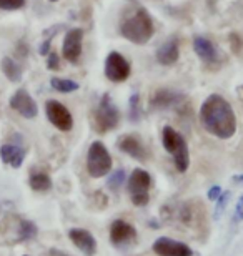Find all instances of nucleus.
I'll return each instance as SVG.
<instances>
[{
  "instance_id": "nucleus-14",
  "label": "nucleus",
  "mask_w": 243,
  "mask_h": 256,
  "mask_svg": "<svg viewBox=\"0 0 243 256\" xmlns=\"http://www.w3.org/2000/svg\"><path fill=\"white\" fill-rule=\"evenodd\" d=\"M118 150H122L123 153H127L128 156L135 158L138 162H145L148 160V152L147 148L142 145L140 138L135 135H123L117 143Z\"/></svg>"
},
{
  "instance_id": "nucleus-27",
  "label": "nucleus",
  "mask_w": 243,
  "mask_h": 256,
  "mask_svg": "<svg viewBox=\"0 0 243 256\" xmlns=\"http://www.w3.org/2000/svg\"><path fill=\"white\" fill-rule=\"evenodd\" d=\"M47 68L55 72L60 68V64H59V55H57L55 52H50L49 54V58H47Z\"/></svg>"
},
{
  "instance_id": "nucleus-28",
  "label": "nucleus",
  "mask_w": 243,
  "mask_h": 256,
  "mask_svg": "<svg viewBox=\"0 0 243 256\" xmlns=\"http://www.w3.org/2000/svg\"><path fill=\"white\" fill-rule=\"evenodd\" d=\"M235 222H243V194L238 198L235 206Z\"/></svg>"
},
{
  "instance_id": "nucleus-15",
  "label": "nucleus",
  "mask_w": 243,
  "mask_h": 256,
  "mask_svg": "<svg viewBox=\"0 0 243 256\" xmlns=\"http://www.w3.org/2000/svg\"><path fill=\"white\" fill-rule=\"evenodd\" d=\"M137 230L132 226L130 223L123 222V220H115L110 226V242L115 246H120L123 243H128L132 240H135Z\"/></svg>"
},
{
  "instance_id": "nucleus-32",
  "label": "nucleus",
  "mask_w": 243,
  "mask_h": 256,
  "mask_svg": "<svg viewBox=\"0 0 243 256\" xmlns=\"http://www.w3.org/2000/svg\"><path fill=\"white\" fill-rule=\"evenodd\" d=\"M50 2H59V0H50Z\"/></svg>"
},
{
  "instance_id": "nucleus-3",
  "label": "nucleus",
  "mask_w": 243,
  "mask_h": 256,
  "mask_svg": "<svg viewBox=\"0 0 243 256\" xmlns=\"http://www.w3.org/2000/svg\"><path fill=\"white\" fill-rule=\"evenodd\" d=\"M162 142L165 150L173 156L175 168L180 173L187 172L190 166V152H188V143L183 138L182 133H178L172 126H165L162 133Z\"/></svg>"
},
{
  "instance_id": "nucleus-10",
  "label": "nucleus",
  "mask_w": 243,
  "mask_h": 256,
  "mask_svg": "<svg viewBox=\"0 0 243 256\" xmlns=\"http://www.w3.org/2000/svg\"><path fill=\"white\" fill-rule=\"evenodd\" d=\"M10 108L19 112L25 118H35L39 114V106L35 100L30 96V94L25 88H19L10 98Z\"/></svg>"
},
{
  "instance_id": "nucleus-5",
  "label": "nucleus",
  "mask_w": 243,
  "mask_h": 256,
  "mask_svg": "<svg viewBox=\"0 0 243 256\" xmlns=\"http://www.w3.org/2000/svg\"><path fill=\"white\" fill-rule=\"evenodd\" d=\"M94 122L98 133H107L115 130L118 124H120V112H118L117 105L112 102L108 94H105L100 98V104H98L94 115Z\"/></svg>"
},
{
  "instance_id": "nucleus-24",
  "label": "nucleus",
  "mask_w": 243,
  "mask_h": 256,
  "mask_svg": "<svg viewBox=\"0 0 243 256\" xmlns=\"http://www.w3.org/2000/svg\"><path fill=\"white\" fill-rule=\"evenodd\" d=\"M123 182H125V170L120 168V170H115L110 175V178H108V182H107V186L110 188L112 192H117L118 188L123 185Z\"/></svg>"
},
{
  "instance_id": "nucleus-8",
  "label": "nucleus",
  "mask_w": 243,
  "mask_h": 256,
  "mask_svg": "<svg viewBox=\"0 0 243 256\" xmlns=\"http://www.w3.org/2000/svg\"><path fill=\"white\" fill-rule=\"evenodd\" d=\"M45 112H47L49 122L60 132H70L74 128V118H72L69 108H65L60 102L49 100L45 105Z\"/></svg>"
},
{
  "instance_id": "nucleus-12",
  "label": "nucleus",
  "mask_w": 243,
  "mask_h": 256,
  "mask_svg": "<svg viewBox=\"0 0 243 256\" xmlns=\"http://www.w3.org/2000/svg\"><path fill=\"white\" fill-rule=\"evenodd\" d=\"M185 95L180 94V92L170 90V88H160L152 95L150 98V105H152L153 110H168V108H175L180 104H183Z\"/></svg>"
},
{
  "instance_id": "nucleus-4",
  "label": "nucleus",
  "mask_w": 243,
  "mask_h": 256,
  "mask_svg": "<svg viewBox=\"0 0 243 256\" xmlns=\"http://www.w3.org/2000/svg\"><path fill=\"white\" fill-rule=\"evenodd\" d=\"M113 160L102 142H94L87 153V170L92 178H102L110 173Z\"/></svg>"
},
{
  "instance_id": "nucleus-11",
  "label": "nucleus",
  "mask_w": 243,
  "mask_h": 256,
  "mask_svg": "<svg viewBox=\"0 0 243 256\" xmlns=\"http://www.w3.org/2000/svg\"><path fill=\"white\" fill-rule=\"evenodd\" d=\"M82 40H84V30L82 28H72L67 32L64 38V58L72 64H77L82 55Z\"/></svg>"
},
{
  "instance_id": "nucleus-31",
  "label": "nucleus",
  "mask_w": 243,
  "mask_h": 256,
  "mask_svg": "<svg viewBox=\"0 0 243 256\" xmlns=\"http://www.w3.org/2000/svg\"><path fill=\"white\" fill-rule=\"evenodd\" d=\"M52 254H54V256H70V254H67V253L59 252V250H54V252H52Z\"/></svg>"
},
{
  "instance_id": "nucleus-1",
  "label": "nucleus",
  "mask_w": 243,
  "mask_h": 256,
  "mask_svg": "<svg viewBox=\"0 0 243 256\" xmlns=\"http://www.w3.org/2000/svg\"><path fill=\"white\" fill-rule=\"evenodd\" d=\"M200 122L210 135L228 140L236 133V115L230 102L218 94L206 96L200 108Z\"/></svg>"
},
{
  "instance_id": "nucleus-23",
  "label": "nucleus",
  "mask_w": 243,
  "mask_h": 256,
  "mask_svg": "<svg viewBox=\"0 0 243 256\" xmlns=\"http://www.w3.org/2000/svg\"><path fill=\"white\" fill-rule=\"evenodd\" d=\"M128 114H130V120L132 122H137L140 120L142 116V110H140V95L138 94H133L130 96V104H128Z\"/></svg>"
},
{
  "instance_id": "nucleus-21",
  "label": "nucleus",
  "mask_w": 243,
  "mask_h": 256,
  "mask_svg": "<svg viewBox=\"0 0 243 256\" xmlns=\"http://www.w3.org/2000/svg\"><path fill=\"white\" fill-rule=\"evenodd\" d=\"M39 233V228L37 224L30 220H22L19 224V242H30L37 236Z\"/></svg>"
},
{
  "instance_id": "nucleus-26",
  "label": "nucleus",
  "mask_w": 243,
  "mask_h": 256,
  "mask_svg": "<svg viewBox=\"0 0 243 256\" xmlns=\"http://www.w3.org/2000/svg\"><path fill=\"white\" fill-rule=\"evenodd\" d=\"M25 5V0H0L2 10H19Z\"/></svg>"
},
{
  "instance_id": "nucleus-9",
  "label": "nucleus",
  "mask_w": 243,
  "mask_h": 256,
  "mask_svg": "<svg viewBox=\"0 0 243 256\" xmlns=\"http://www.w3.org/2000/svg\"><path fill=\"white\" fill-rule=\"evenodd\" d=\"M152 250L158 256H193V250L187 243L168 236H160L155 240Z\"/></svg>"
},
{
  "instance_id": "nucleus-7",
  "label": "nucleus",
  "mask_w": 243,
  "mask_h": 256,
  "mask_svg": "<svg viewBox=\"0 0 243 256\" xmlns=\"http://www.w3.org/2000/svg\"><path fill=\"white\" fill-rule=\"evenodd\" d=\"M130 72H132L130 62L122 54L118 52L108 54V57L105 60V76L108 80L113 82V84H120V82H125L130 76Z\"/></svg>"
},
{
  "instance_id": "nucleus-25",
  "label": "nucleus",
  "mask_w": 243,
  "mask_h": 256,
  "mask_svg": "<svg viewBox=\"0 0 243 256\" xmlns=\"http://www.w3.org/2000/svg\"><path fill=\"white\" fill-rule=\"evenodd\" d=\"M230 196H231L230 192H223V193L220 194V198L216 200L215 212H213V218L215 220H218L221 214H223V212L226 210V204H228V202H230Z\"/></svg>"
},
{
  "instance_id": "nucleus-18",
  "label": "nucleus",
  "mask_w": 243,
  "mask_h": 256,
  "mask_svg": "<svg viewBox=\"0 0 243 256\" xmlns=\"http://www.w3.org/2000/svg\"><path fill=\"white\" fill-rule=\"evenodd\" d=\"M0 158L5 165H10L12 168H20L25 160V150L17 143H5L0 148Z\"/></svg>"
},
{
  "instance_id": "nucleus-2",
  "label": "nucleus",
  "mask_w": 243,
  "mask_h": 256,
  "mask_svg": "<svg viewBox=\"0 0 243 256\" xmlns=\"http://www.w3.org/2000/svg\"><path fill=\"white\" fill-rule=\"evenodd\" d=\"M155 27L153 20L145 8H137L130 17H127L122 22L120 34L132 44L145 45L153 37Z\"/></svg>"
},
{
  "instance_id": "nucleus-13",
  "label": "nucleus",
  "mask_w": 243,
  "mask_h": 256,
  "mask_svg": "<svg viewBox=\"0 0 243 256\" xmlns=\"http://www.w3.org/2000/svg\"><path fill=\"white\" fill-rule=\"evenodd\" d=\"M69 238L85 256H94L97 253V240L89 230L72 228L69 232Z\"/></svg>"
},
{
  "instance_id": "nucleus-19",
  "label": "nucleus",
  "mask_w": 243,
  "mask_h": 256,
  "mask_svg": "<svg viewBox=\"0 0 243 256\" xmlns=\"http://www.w3.org/2000/svg\"><path fill=\"white\" fill-rule=\"evenodd\" d=\"M0 66H2L4 75L7 76L10 82L19 84V82L22 80V66L15 62V60H12L10 57H5L2 60V64H0Z\"/></svg>"
},
{
  "instance_id": "nucleus-20",
  "label": "nucleus",
  "mask_w": 243,
  "mask_h": 256,
  "mask_svg": "<svg viewBox=\"0 0 243 256\" xmlns=\"http://www.w3.org/2000/svg\"><path fill=\"white\" fill-rule=\"evenodd\" d=\"M29 185L34 192H49L52 188V178L47 173H34L30 175Z\"/></svg>"
},
{
  "instance_id": "nucleus-30",
  "label": "nucleus",
  "mask_w": 243,
  "mask_h": 256,
  "mask_svg": "<svg viewBox=\"0 0 243 256\" xmlns=\"http://www.w3.org/2000/svg\"><path fill=\"white\" fill-rule=\"evenodd\" d=\"M233 182H235V183H238V185H243V175H236V176H233Z\"/></svg>"
},
{
  "instance_id": "nucleus-17",
  "label": "nucleus",
  "mask_w": 243,
  "mask_h": 256,
  "mask_svg": "<svg viewBox=\"0 0 243 256\" xmlns=\"http://www.w3.org/2000/svg\"><path fill=\"white\" fill-rule=\"evenodd\" d=\"M180 57V48H178V42L177 38H170L167 40L163 45H160V48L155 52V58L160 65L170 66L173 64L178 62Z\"/></svg>"
},
{
  "instance_id": "nucleus-29",
  "label": "nucleus",
  "mask_w": 243,
  "mask_h": 256,
  "mask_svg": "<svg viewBox=\"0 0 243 256\" xmlns=\"http://www.w3.org/2000/svg\"><path fill=\"white\" fill-rule=\"evenodd\" d=\"M223 193L221 192V188L218 185H215V186H211L210 190H208V200H211V202H216V200L220 198V194Z\"/></svg>"
},
{
  "instance_id": "nucleus-6",
  "label": "nucleus",
  "mask_w": 243,
  "mask_h": 256,
  "mask_svg": "<svg viewBox=\"0 0 243 256\" xmlns=\"http://www.w3.org/2000/svg\"><path fill=\"white\" fill-rule=\"evenodd\" d=\"M150 186H152V176L150 173L137 168L132 172L130 178H128V192H130L132 203L135 206H145L150 202Z\"/></svg>"
},
{
  "instance_id": "nucleus-22",
  "label": "nucleus",
  "mask_w": 243,
  "mask_h": 256,
  "mask_svg": "<svg viewBox=\"0 0 243 256\" xmlns=\"http://www.w3.org/2000/svg\"><path fill=\"white\" fill-rule=\"evenodd\" d=\"M50 85L52 88L60 92V94H72V92L79 90L80 85L77 84L74 80H65V78H59V76H54V78L50 80Z\"/></svg>"
},
{
  "instance_id": "nucleus-16",
  "label": "nucleus",
  "mask_w": 243,
  "mask_h": 256,
  "mask_svg": "<svg viewBox=\"0 0 243 256\" xmlns=\"http://www.w3.org/2000/svg\"><path fill=\"white\" fill-rule=\"evenodd\" d=\"M193 50H195V54L200 57L201 62L208 64V65L218 62V50H216L213 42L208 40L206 37L196 35V37L193 38Z\"/></svg>"
}]
</instances>
